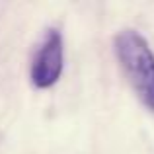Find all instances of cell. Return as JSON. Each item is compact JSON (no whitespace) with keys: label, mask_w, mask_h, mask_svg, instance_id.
Instances as JSON below:
<instances>
[{"label":"cell","mask_w":154,"mask_h":154,"mask_svg":"<svg viewBox=\"0 0 154 154\" xmlns=\"http://www.w3.org/2000/svg\"><path fill=\"white\" fill-rule=\"evenodd\" d=\"M63 35L57 29H49L31 60V82L35 88H51L63 74Z\"/></svg>","instance_id":"obj_2"},{"label":"cell","mask_w":154,"mask_h":154,"mask_svg":"<svg viewBox=\"0 0 154 154\" xmlns=\"http://www.w3.org/2000/svg\"><path fill=\"white\" fill-rule=\"evenodd\" d=\"M113 51L139 100L154 111V53L135 29H123L113 39Z\"/></svg>","instance_id":"obj_1"}]
</instances>
